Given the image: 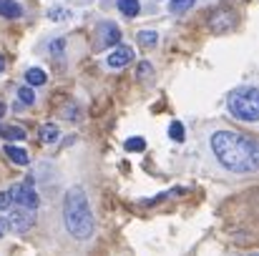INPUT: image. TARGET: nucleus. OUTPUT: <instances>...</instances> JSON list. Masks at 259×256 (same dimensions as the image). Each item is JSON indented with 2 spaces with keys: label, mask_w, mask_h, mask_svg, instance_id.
I'll list each match as a JSON object with an SVG mask.
<instances>
[{
  "label": "nucleus",
  "mask_w": 259,
  "mask_h": 256,
  "mask_svg": "<svg viewBox=\"0 0 259 256\" xmlns=\"http://www.w3.org/2000/svg\"><path fill=\"white\" fill-rule=\"evenodd\" d=\"M211 151L222 166L234 173L259 171V143L237 131H217L211 136Z\"/></svg>",
  "instance_id": "f257e3e1"
},
{
  "label": "nucleus",
  "mask_w": 259,
  "mask_h": 256,
  "mask_svg": "<svg viewBox=\"0 0 259 256\" xmlns=\"http://www.w3.org/2000/svg\"><path fill=\"white\" fill-rule=\"evenodd\" d=\"M63 226L78 241L91 239L96 231V219H93L86 191L81 186H71L63 196Z\"/></svg>",
  "instance_id": "f03ea898"
},
{
  "label": "nucleus",
  "mask_w": 259,
  "mask_h": 256,
  "mask_svg": "<svg viewBox=\"0 0 259 256\" xmlns=\"http://www.w3.org/2000/svg\"><path fill=\"white\" fill-rule=\"evenodd\" d=\"M227 108L234 118L254 123L259 121V88L257 85H239L229 93Z\"/></svg>",
  "instance_id": "7ed1b4c3"
},
{
  "label": "nucleus",
  "mask_w": 259,
  "mask_h": 256,
  "mask_svg": "<svg viewBox=\"0 0 259 256\" xmlns=\"http://www.w3.org/2000/svg\"><path fill=\"white\" fill-rule=\"evenodd\" d=\"M13 206H20V209H28V211H35L40 206V196L35 193L33 181L20 183V186L13 188Z\"/></svg>",
  "instance_id": "20e7f679"
},
{
  "label": "nucleus",
  "mask_w": 259,
  "mask_h": 256,
  "mask_svg": "<svg viewBox=\"0 0 259 256\" xmlns=\"http://www.w3.org/2000/svg\"><path fill=\"white\" fill-rule=\"evenodd\" d=\"M35 221V211H28V209H20V206H13L10 211V219H8V226L15 231V234H25Z\"/></svg>",
  "instance_id": "39448f33"
},
{
  "label": "nucleus",
  "mask_w": 259,
  "mask_h": 256,
  "mask_svg": "<svg viewBox=\"0 0 259 256\" xmlns=\"http://www.w3.org/2000/svg\"><path fill=\"white\" fill-rule=\"evenodd\" d=\"M121 43V30L116 23H101L98 25V38H96V48L103 50V48H111V45H118Z\"/></svg>",
  "instance_id": "423d86ee"
},
{
  "label": "nucleus",
  "mask_w": 259,
  "mask_h": 256,
  "mask_svg": "<svg viewBox=\"0 0 259 256\" xmlns=\"http://www.w3.org/2000/svg\"><path fill=\"white\" fill-rule=\"evenodd\" d=\"M131 63H134V50H131L128 45L113 48V50L108 53V58H106V66L113 68V71H121V68H126V66H131Z\"/></svg>",
  "instance_id": "0eeeda50"
},
{
  "label": "nucleus",
  "mask_w": 259,
  "mask_h": 256,
  "mask_svg": "<svg viewBox=\"0 0 259 256\" xmlns=\"http://www.w3.org/2000/svg\"><path fill=\"white\" fill-rule=\"evenodd\" d=\"M5 153H8V159L13 161V164H18V166H28L30 164V156H28V151L25 148H20V146H5Z\"/></svg>",
  "instance_id": "6e6552de"
},
{
  "label": "nucleus",
  "mask_w": 259,
  "mask_h": 256,
  "mask_svg": "<svg viewBox=\"0 0 259 256\" xmlns=\"http://www.w3.org/2000/svg\"><path fill=\"white\" fill-rule=\"evenodd\" d=\"M0 15L10 18V20H18V18H23V8L15 0H0Z\"/></svg>",
  "instance_id": "1a4fd4ad"
},
{
  "label": "nucleus",
  "mask_w": 259,
  "mask_h": 256,
  "mask_svg": "<svg viewBox=\"0 0 259 256\" xmlns=\"http://www.w3.org/2000/svg\"><path fill=\"white\" fill-rule=\"evenodd\" d=\"M46 81H48V76H46V71H40V68H28L25 71V83L30 85H46Z\"/></svg>",
  "instance_id": "9d476101"
},
{
  "label": "nucleus",
  "mask_w": 259,
  "mask_h": 256,
  "mask_svg": "<svg viewBox=\"0 0 259 256\" xmlns=\"http://www.w3.org/2000/svg\"><path fill=\"white\" fill-rule=\"evenodd\" d=\"M0 138H5V141H23L25 131L18 128V126H0Z\"/></svg>",
  "instance_id": "9b49d317"
},
{
  "label": "nucleus",
  "mask_w": 259,
  "mask_h": 256,
  "mask_svg": "<svg viewBox=\"0 0 259 256\" xmlns=\"http://www.w3.org/2000/svg\"><path fill=\"white\" fill-rule=\"evenodd\" d=\"M58 136H61L58 126H53V123L40 126V143H53V141H58Z\"/></svg>",
  "instance_id": "f8f14e48"
},
{
  "label": "nucleus",
  "mask_w": 259,
  "mask_h": 256,
  "mask_svg": "<svg viewBox=\"0 0 259 256\" xmlns=\"http://www.w3.org/2000/svg\"><path fill=\"white\" fill-rule=\"evenodd\" d=\"M136 40H139V45H144V48H154V45L159 43V33H156V30H141V33L136 35Z\"/></svg>",
  "instance_id": "ddd939ff"
},
{
  "label": "nucleus",
  "mask_w": 259,
  "mask_h": 256,
  "mask_svg": "<svg viewBox=\"0 0 259 256\" xmlns=\"http://www.w3.org/2000/svg\"><path fill=\"white\" fill-rule=\"evenodd\" d=\"M118 10L126 18H136L139 10H141V5H139V0H118Z\"/></svg>",
  "instance_id": "4468645a"
},
{
  "label": "nucleus",
  "mask_w": 259,
  "mask_h": 256,
  "mask_svg": "<svg viewBox=\"0 0 259 256\" xmlns=\"http://www.w3.org/2000/svg\"><path fill=\"white\" fill-rule=\"evenodd\" d=\"M18 100L23 106H33L35 103V90L30 85H18Z\"/></svg>",
  "instance_id": "2eb2a0df"
},
{
  "label": "nucleus",
  "mask_w": 259,
  "mask_h": 256,
  "mask_svg": "<svg viewBox=\"0 0 259 256\" xmlns=\"http://www.w3.org/2000/svg\"><path fill=\"white\" fill-rule=\"evenodd\" d=\"M194 3H196V0H169V13H174V15H181V13H186Z\"/></svg>",
  "instance_id": "dca6fc26"
},
{
  "label": "nucleus",
  "mask_w": 259,
  "mask_h": 256,
  "mask_svg": "<svg viewBox=\"0 0 259 256\" xmlns=\"http://www.w3.org/2000/svg\"><path fill=\"white\" fill-rule=\"evenodd\" d=\"M144 148H146V141H144L141 136H136V138H128V141H126V151H136V153H139V151H144Z\"/></svg>",
  "instance_id": "f3484780"
},
{
  "label": "nucleus",
  "mask_w": 259,
  "mask_h": 256,
  "mask_svg": "<svg viewBox=\"0 0 259 256\" xmlns=\"http://www.w3.org/2000/svg\"><path fill=\"white\" fill-rule=\"evenodd\" d=\"M10 206H13V188L0 191V211H10Z\"/></svg>",
  "instance_id": "a211bd4d"
},
{
  "label": "nucleus",
  "mask_w": 259,
  "mask_h": 256,
  "mask_svg": "<svg viewBox=\"0 0 259 256\" xmlns=\"http://www.w3.org/2000/svg\"><path fill=\"white\" fill-rule=\"evenodd\" d=\"M169 136H171L176 143H181V141H184V126H181L179 121H174L171 126H169Z\"/></svg>",
  "instance_id": "6ab92c4d"
},
{
  "label": "nucleus",
  "mask_w": 259,
  "mask_h": 256,
  "mask_svg": "<svg viewBox=\"0 0 259 256\" xmlns=\"http://www.w3.org/2000/svg\"><path fill=\"white\" fill-rule=\"evenodd\" d=\"M149 73H151V63H149V61H144V63H141V68H139V78L144 81Z\"/></svg>",
  "instance_id": "aec40b11"
},
{
  "label": "nucleus",
  "mask_w": 259,
  "mask_h": 256,
  "mask_svg": "<svg viewBox=\"0 0 259 256\" xmlns=\"http://www.w3.org/2000/svg\"><path fill=\"white\" fill-rule=\"evenodd\" d=\"M68 15H71V13H66V10H51V13H48L51 20H61V18H68Z\"/></svg>",
  "instance_id": "412c9836"
},
{
  "label": "nucleus",
  "mask_w": 259,
  "mask_h": 256,
  "mask_svg": "<svg viewBox=\"0 0 259 256\" xmlns=\"http://www.w3.org/2000/svg\"><path fill=\"white\" fill-rule=\"evenodd\" d=\"M8 229H10V226H8V219H3V216H0V239L8 234Z\"/></svg>",
  "instance_id": "4be33fe9"
},
{
  "label": "nucleus",
  "mask_w": 259,
  "mask_h": 256,
  "mask_svg": "<svg viewBox=\"0 0 259 256\" xmlns=\"http://www.w3.org/2000/svg\"><path fill=\"white\" fill-rule=\"evenodd\" d=\"M5 71V61H3V56H0V73Z\"/></svg>",
  "instance_id": "5701e85b"
},
{
  "label": "nucleus",
  "mask_w": 259,
  "mask_h": 256,
  "mask_svg": "<svg viewBox=\"0 0 259 256\" xmlns=\"http://www.w3.org/2000/svg\"><path fill=\"white\" fill-rule=\"evenodd\" d=\"M3 113H5V106H3V103H0V118H3Z\"/></svg>",
  "instance_id": "b1692460"
}]
</instances>
